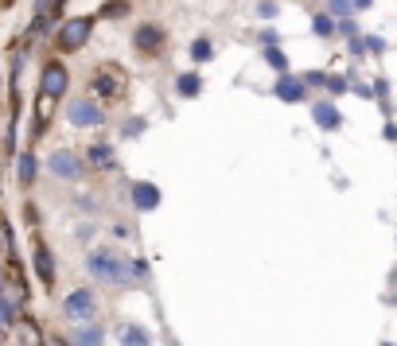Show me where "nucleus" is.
Masks as SVG:
<instances>
[{
    "label": "nucleus",
    "mask_w": 397,
    "mask_h": 346,
    "mask_svg": "<svg viewBox=\"0 0 397 346\" xmlns=\"http://www.w3.org/2000/svg\"><path fill=\"white\" fill-rule=\"evenodd\" d=\"M331 12H335V16H347V12H350V0H331Z\"/></svg>",
    "instance_id": "obj_22"
},
{
    "label": "nucleus",
    "mask_w": 397,
    "mask_h": 346,
    "mask_svg": "<svg viewBox=\"0 0 397 346\" xmlns=\"http://www.w3.org/2000/svg\"><path fill=\"white\" fill-rule=\"evenodd\" d=\"M0 4H12V0H0Z\"/></svg>",
    "instance_id": "obj_24"
},
{
    "label": "nucleus",
    "mask_w": 397,
    "mask_h": 346,
    "mask_svg": "<svg viewBox=\"0 0 397 346\" xmlns=\"http://www.w3.org/2000/svg\"><path fill=\"white\" fill-rule=\"evenodd\" d=\"M67 86H70L67 67H62V62H47V67H43V74H40V94H47V98L59 101L62 94H67Z\"/></svg>",
    "instance_id": "obj_4"
},
{
    "label": "nucleus",
    "mask_w": 397,
    "mask_h": 346,
    "mask_svg": "<svg viewBox=\"0 0 397 346\" xmlns=\"http://www.w3.org/2000/svg\"><path fill=\"white\" fill-rule=\"evenodd\" d=\"M191 55H195V59H210V40H198L195 47H191Z\"/></svg>",
    "instance_id": "obj_21"
},
{
    "label": "nucleus",
    "mask_w": 397,
    "mask_h": 346,
    "mask_svg": "<svg viewBox=\"0 0 397 346\" xmlns=\"http://www.w3.org/2000/svg\"><path fill=\"white\" fill-rule=\"evenodd\" d=\"M24 273H20V261H12L8 257V265H4V273H0V300L8 307H20L24 304Z\"/></svg>",
    "instance_id": "obj_3"
},
{
    "label": "nucleus",
    "mask_w": 397,
    "mask_h": 346,
    "mask_svg": "<svg viewBox=\"0 0 397 346\" xmlns=\"http://www.w3.org/2000/svg\"><path fill=\"white\" fill-rule=\"evenodd\" d=\"M51 113H55V98L40 94V98H35V129H31V140H40L43 132H47V125H51Z\"/></svg>",
    "instance_id": "obj_9"
},
{
    "label": "nucleus",
    "mask_w": 397,
    "mask_h": 346,
    "mask_svg": "<svg viewBox=\"0 0 397 346\" xmlns=\"http://www.w3.org/2000/svg\"><path fill=\"white\" fill-rule=\"evenodd\" d=\"M125 89H129V82H125V74L117 67H101L90 74V94H94L98 105H117L125 98Z\"/></svg>",
    "instance_id": "obj_1"
},
{
    "label": "nucleus",
    "mask_w": 397,
    "mask_h": 346,
    "mask_svg": "<svg viewBox=\"0 0 397 346\" xmlns=\"http://www.w3.org/2000/svg\"><path fill=\"white\" fill-rule=\"evenodd\" d=\"M90 164L98 171H110L113 164H117V159H113V148L110 144H94V148H90Z\"/></svg>",
    "instance_id": "obj_14"
},
{
    "label": "nucleus",
    "mask_w": 397,
    "mask_h": 346,
    "mask_svg": "<svg viewBox=\"0 0 397 346\" xmlns=\"http://www.w3.org/2000/svg\"><path fill=\"white\" fill-rule=\"evenodd\" d=\"M47 168H51V175H59V179H82V164L74 152H55L47 159Z\"/></svg>",
    "instance_id": "obj_8"
},
{
    "label": "nucleus",
    "mask_w": 397,
    "mask_h": 346,
    "mask_svg": "<svg viewBox=\"0 0 397 346\" xmlns=\"http://www.w3.org/2000/svg\"><path fill=\"white\" fill-rule=\"evenodd\" d=\"M316 31H319V35H331V20H328V16H316Z\"/></svg>",
    "instance_id": "obj_23"
},
{
    "label": "nucleus",
    "mask_w": 397,
    "mask_h": 346,
    "mask_svg": "<svg viewBox=\"0 0 397 346\" xmlns=\"http://www.w3.org/2000/svg\"><path fill=\"white\" fill-rule=\"evenodd\" d=\"M277 94L285 101H304V82H296L292 74H280V82H277Z\"/></svg>",
    "instance_id": "obj_11"
},
{
    "label": "nucleus",
    "mask_w": 397,
    "mask_h": 346,
    "mask_svg": "<svg viewBox=\"0 0 397 346\" xmlns=\"http://www.w3.org/2000/svg\"><path fill=\"white\" fill-rule=\"evenodd\" d=\"M31 179H35V156L28 152V156H20V183L28 187Z\"/></svg>",
    "instance_id": "obj_17"
},
{
    "label": "nucleus",
    "mask_w": 397,
    "mask_h": 346,
    "mask_svg": "<svg viewBox=\"0 0 397 346\" xmlns=\"http://www.w3.org/2000/svg\"><path fill=\"white\" fill-rule=\"evenodd\" d=\"M179 94H198V78H195V74L179 78Z\"/></svg>",
    "instance_id": "obj_20"
},
{
    "label": "nucleus",
    "mask_w": 397,
    "mask_h": 346,
    "mask_svg": "<svg viewBox=\"0 0 397 346\" xmlns=\"http://www.w3.org/2000/svg\"><path fill=\"white\" fill-rule=\"evenodd\" d=\"M74 346H101V327L98 323H82L74 331Z\"/></svg>",
    "instance_id": "obj_15"
},
{
    "label": "nucleus",
    "mask_w": 397,
    "mask_h": 346,
    "mask_svg": "<svg viewBox=\"0 0 397 346\" xmlns=\"http://www.w3.org/2000/svg\"><path fill=\"white\" fill-rule=\"evenodd\" d=\"M62 311H67L70 319H94V311H98V300H94V292H90V288H78V292H70V296H67Z\"/></svg>",
    "instance_id": "obj_6"
},
{
    "label": "nucleus",
    "mask_w": 397,
    "mask_h": 346,
    "mask_svg": "<svg viewBox=\"0 0 397 346\" xmlns=\"http://www.w3.org/2000/svg\"><path fill=\"white\" fill-rule=\"evenodd\" d=\"M312 113H316V121L323 125V129H339V113L328 105V101H319V105H312Z\"/></svg>",
    "instance_id": "obj_16"
},
{
    "label": "nucleus",
    "mask_w": 397,
    "mask_h": 346,
    "mask_svg": "<svg viewBox=\"0 0 397 346\" xmlns=\"http://www.w3.org/2000/svg\"><path fill=\"white\" fill-rule=\"evenodd\" d=\"M133 43H137L140 55H160V51H164V28H156V24H140L137 35H133Z\"/></svg>",
    "instance_id": "obj_7"
},
{
    "label": "nucleus",
    "mask_w": 397,
    "mask_h": 346,
    "mask_svg": "<svg viewBox=\"0 0 397 346\" xmlns=\"http://www.w3.org/2000/svg\"><path fill=\"white\" fill-rule=\"evenodd\" d=\"M35 273H40L43 284H55V265H51L47 245H35Z\"/></svg>",
    "instance_id": "obj_12"
},
{
    "label": "nucleus",
    "mask_w": 397,
    "mask_h": 346,
    "mask_svg": "<svg viewBox=\"0 0 397 346\" xmlns=\"http://www.w3.org/2000/svg\"><path fill=\"white\" fill-rule=\"evenodd\" d=\"M133 202H137V210H152L160 202V191L152 183H133Z\"/></svg>",
    "instance_id": "obj_10"
},
{
    "label": "nucleus",
    "mask_w": 397,
    "mask_h": 346,
    "mask_svg": "<svg viewBox=\"0 0 397 346\" xmlns=\"http://www.w3.org/2000/svg\"><path fill=\"white\" fill-rule=\"evenodd\" d=\"M121 346H152L149 343V331H144V327H137V323H125V327H121Z\"/></svg>",
    "instance_id": "obj_13"
},
{
    "label": "nucleus",
    "mask_w": 397,
    "mask_h": 346,
    "mask_svg": "<svg viewBox=\"0 0 397 346\" xmlns=\"http://www.w3.org/2000/svg\"><path fill=\"white\" fill-rule=\"evenodd\" d=\"M67 117H70V125H78V129H94V125H101L105 113H101L90 98H78V101H70L67 105Z\"/></svg>",
    "instance_id": "obj_5"
},
{
    "label": "nucleus",
    "mask_w": 397,
    "mask_h": 346,
    "mask_svg": "<svg viewBox=\"0 0 397 346\" xmlns=\"http://www.w3.org/2000/svg\"><path fill=\"white\" fill-rule=\"evenodd\" d=\"M129 12V0H110L105 4V16H125Z\"/></svg>",
    "instance_id": "obj_19"
},
{
    "label": "nucleus",
    "mask_w": 397,
    "mask_h": 346,
    "mask_svg": "<svg viewBox=\"0 0 397 346\" xmlns=\"http://www.w3.org/2000/svg\"><path fill=\"white\" fill-rule=\"evenodd\" d=\"M20 338H24V346H43L40 327H35V323H24V327H20Z\"/></svg>",
    "instance_id": "obj_18"
},
{
    "label": "nucleus",
    "mask_w": 397,
    "mask_h": 346,
    "mask_svg": "<svg viewBox=\"0 0 397 346\" xmlns=\"http://www.w3.org/2000/svg\"><path fill=\"white\" fill-rule=\"evenodd\" d=\"M90 31H94V20L90 16H74V20H62L59 31H55V47L62 51V55H70V51H82L90 40Z\"/></svg>",
    "instance_id": "obj_2"
}]
</instances>
